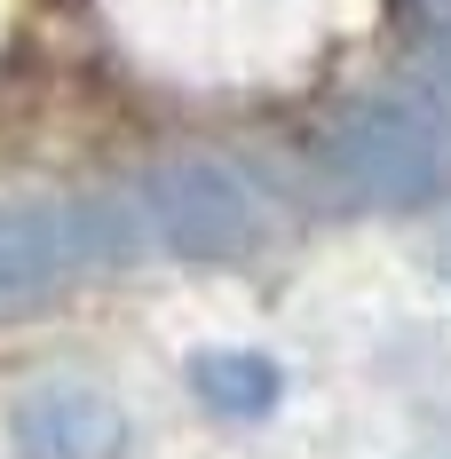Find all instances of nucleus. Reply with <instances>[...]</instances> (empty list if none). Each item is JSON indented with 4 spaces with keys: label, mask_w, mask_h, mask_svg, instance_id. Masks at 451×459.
Listing matches in <instances>:
<instances>
[{
    "label": "nucleus",
    "mask_w": 451,
    "mask_h": 459,
    "mask_svg": "<svg viewBox=\"0 0 451 459\" xmlns=\"http://www.w3.org/2000/svg\"><path fill=\"white\" fill-rule=\"evenodd\" d=\"M317 167L349 206H428L451 190V135L404 95H372L325 127Z\"/></svg>",
    "instance_id": "obj_1"
},
{
    "label": "nucleus",
    "mask_w": 451,
    "mask_h": 459,
    "mask_svg": "<svg viewBox=\"0 0 451 459\" xmlns=\"http://www.w3.org/2000/svg\"><path fill=\"white\" fill-rule=\"evenodd\" d=\"M143 214L190 262H230V254H246L262 238V198L222 159H175V167H159L143 183Z\"/></svg>",
    "instance_id": "obj_2"
},
{
    "label": "nucleus",
    "mask_w": 451,
    "mask_h": 459,
    "mask_svg": "<svg viewBox=\"0 0 451 459\" xmlns=\"http://www.w3.org/2000/svg\"><path fill=\"white\" fill-rule=\"evenodd\" d=\"M428 8H436V16H444V24H451V0H428Z\"/></svg>",
    "instance_id": "obj_7"
},
{
    "label": "nucleus",
    "mask_w": 451,
    "mask_h": 459,
    "mask_svg": "<svg viewBox=\"0 0 451 459\" xmlns=\"http://www.w3.org/2000/svg\"><path fill=\"white\" fill-rule=\"evenodd\" d=\"M412 103H420V111H428V119L451 135V48H444V56H420V64H412Z\"/></svg>",
    "instance_id": "obj_6"
},
{
    "label": "nucleus",
    "mask_w": 451,
    "mask_h": 459,
    "mask_svg": "<svg viewBox=\"0 0 451 459\" xmlns=\"http://www.w3.org/2000/svg\"><path fill=\"white\" fill-rule=\"evenodd\" d=\"M190 388H198L206 412H222V420H270L277 396H285V372L262 349H198L190 357Z\"/></svg>",
    "instance_id": "obj_5"
},
{
    "label": "nucleus",
    "mask_w": 451,
    "mask_h": 459,
    "mask_svg": "<svg viewBox=\"0 0 451 459\" xmlns=\"http://www.w3.org/2000/svg\"><path fill=\"white\" fill-rule=\"evenodd\" d=\"M8 452L16 459H119L127 420L88 380H40L8 404Z\"/></svg>",
    "instance_id": "obj_3"
},
{
    "label": "nucleus",
    "mask_w": 451,
    "mask_h": 459,
    "mask_svg": "<svg viewBox=\"0 0 451 459\" xmlns=\"http://www.w3.org/2000/svg\"><path fill=\"white\" fill-rule=\"evenodd\" d=\"M111 238L95 230V214L56 206V198H8L0 206V293H48L64 277L95 262Z\"/></svg>",
    "instance_id": "obj_4"
}]
</instances>
